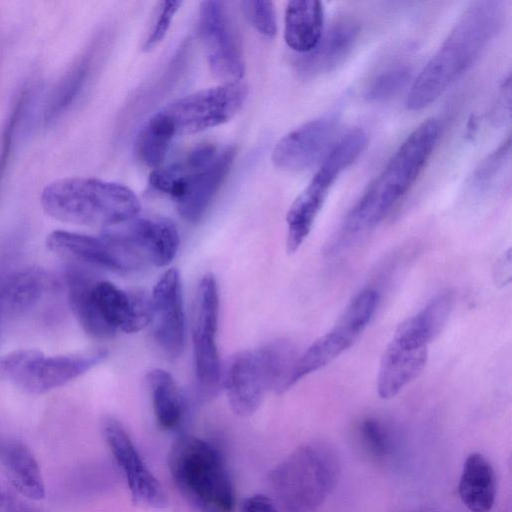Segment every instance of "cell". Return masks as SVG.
I'll use <instances>...</instances> for the list:
<instances>
[{"label":"cell","mask_w":512,"mask_h":512,"mask_svg":"<svg viewBox=\"0 0 512 512\" xmlns=\"http://www.w3.org/2000/svg\"><path fill=\"white\" fill-rule=\"evenodd\" d=\"M360 446L375 461H385L393 452L390 429L379 419L368 417L358 427Z\"/></svg>","instance_id":"4dcf8cb0"},{"label":"cell","mask_w":512,"mask_h":512,"mask_svg":"<svg viewBox=\"0 0 512 512\" xmlns=\"http://www.w3.org/2000/svg\"><path fill=\"white\" fill-rule=\"evenodd\" d=\"M198 22L212 73L224 83L240 81L245 73V63L225 2L202 1Z\"/></svg>","instance_id":"7c38bea8"},{"label":"cell","mask_w":512,"mask_h":512,"mask_svg":"<svg viewBox=\"0 0 512 512\" xmlns=\"http://www.w3.org/2000/svg\"><path fill=\"white\" fill-rule=\"evenodd\" d=\"M324 28L322 2L314 0L289 1L284 17V39L299 55L312 51Z\"/></svg>","instance_id":"603a6c76"},{"label":"cell","mask_w":512,"mask_h":512,"mask_svg":"<svg viewBox=\"0 0 512 512\" xmlns=\"http://www.w3.org/2000/svg\"><path fill=\"white\" fill-rule=\"evenodd\" d=\"M49 250L76 264L91 265L113 272L126 273L142 265L116 242L98 236L67 230H55L47 236Z\"/></svg>","instance_id":"2e32d148"},{"label":"cell","mask_w":512,"mask_h":512,"mask_svg":"<svg viewBox=\"0 0 512 512\" xmlns=\"http://www.w3.org/2000/svg\"><path fill=\"white\" fill-rule=\"evenodd\" d=\"M339 476L334 451L323 443L297 448L270 475L281 512H315L333 490Z\"/></svg>","instance_id":"8992f818"},{"label":"cell","mask_w":512,"mask_h":512,"mask_svg":"<svg viewBox=\"0 0 512 512\" xmlns=\"http://www.w3.org/2000/svg\"><path fill=\"white\" fill-rule=\"evenodd\" d=\"M102 234L128 251L143 266L169 265L179 248V233L168 218H138L137 216L101 231Z\"/></svg>","instance_id":"4fadbf2b"},{"label":"cell","mask_w":512,"mask_h":512,"mask_svg":"<svg viewBox=\"0 0 512 512\" xmlns=\"http://www.w3.org/2000/svg\"><path fill=\"white\" fill-rule=\"evenodd\" d=\"M428 360V348H411L393 340L386 347L378 368L377 392L391 399L414 381Z\"/></svg>","instance_id":"7402d4cb"},{"label":"cell","mask_w":512,"mask_h":512,"mask_svg":"<svg viewBox=\"0 0 512 512\" xmlns=\"http://www.w3.org/2000/svg\"><path fill=\"white\" fill-rule=\"evenodd\" d=\"M171 476L199 512H233L234 492L218 449L193 435L174 441L168 454Z\"/></svg>","instance_id":"277c9868"},{"label":"cell","mask_w":512,"mask_h":512,"mask_svg":"<svg viewBox=\"0 0 512 512\" xmlns=\"http://www.w3.org/2000/svg\"><path fill=\"white\" fill-rule=\"evenodd\" d=\"M360 33L359 24L352 18L336 20L323 32L316 47L299 55L295 67L304 77H316L342 64L355 47Z\"/></svg>","instance_id":"d6986e66"},{"label":"cell","mask_w":512,"mask_h":512,"mask_svg":"<svg viewBox=\"0 0 512 512\" xmlns=\"http://www.w3.org/2000/svg\"><path fill=\"white\" fill-rule=\"evenodd\" d=\"M338 127L334 115L310 120L283 136L272 152V162L289 172L306 170L323 160L332 145Z\"/></svg>","instance_id":"9a60e30c"},{"label":"cell","mask_w":512,"mask_h":512,"mask_svg":"<svg viewBox=\"0 0 512 512\" xmlns=\"http://www.w3.org/2000/svg\"><path fill=\"white\" fill-rule=\"evenodd\" d=\"M108 351L47 356L36 349L15 350L0 358V379L29 394L59 388L103 362Z\"/></svg>","instance_id":"9c48e42d"},{"label":"cell","mask_w":512,"mask_h":512,"mask_svg":"<svg viewBox=\"0 0 512 512\" xmlns=\"http://www.w3.org/2000/svg\"><path fill=\"white\" fill-rule=\"evenodd\" d=\"M241 512H279V510L271 498L256 494L242 502Z\"/></svg>","instance_id":"8d00e7d4"},{"label":"cell","mask_w":512,"mask_h":512,"mask_svg":"<svg viewBox=\"0 0 512 512\" xmlns=\"http://www.w3.org/2000/svg\"><path fill=\"white\" fill-rule=\"evenodd\" d=\"M440 130L439 121L429 118L405 138L347 214L329 246L330 252L345 249L390 213L421 174L436 147Z\"/></svg>","instance_id":"6da1fadb"},{"label":"cell","mask_w":512,"mask_h":512,"mask_svg":"<svg viewBox=\"0 0 512 512\" xmlns=\"http://www.w3.org/2000/svg\"><path fill=\"white\" fill-rule=\"evenodd\" d=\"M0 462L15 490L21 495L39 500L45 495L40 468L31 450L20 440H0Z\"/></svg>","instance_id":"484cf974"},{"label":"cell","mask_w":512,"mask_h":512,"mask_svg":"<svg viewBox=\"0 0 512 512\" xmlns=\"http://www.w3.org/2000/svg\"><path fill=\"white\" fill-rule=\"evenodd\" d=\"M504 6L495 0L472 3L413 80L407 109L418 111L435 102L479 57L500 31Z\"/></svg>","instance_id":"7a4b0ae2"},{"label":"cell","mask_w":512,"mask_h":512,"mask_svg":"<svg viewBox=\"0 0 512 512\" xmlns=\"http://www.w3.org/2000/svg\"><path fill=\"white\" fill-rule=\"evenodd\" d=\"M173 133L164 119L156 112L140 129L136 138L135 149L139 160L146 166L158 168L163 163Z\"/></svg>","instance_id":"f1b7e54d"},{"label":"cell","mask_w":512,"mask_h":512,"mask_svg":"<svg viewBox=\"0 0 512 512\" xmlns=\"http://www.w3.org/2000/svg\"><path fill=\"white\" fill-rule=\"evenodd\" d=\"M236 155L235 147L219 149L216 157L200 168L187 166L183 160L154 169L150 186L173 199L179 215L189 223L198 222L225 180Z\"/></svg>","instance_id":"ba28073f"},{"label":"cell","mask_w":512,"mask_h":512,"mask_svg":"<svg viewBox=\"0 0 512 512\" xmlns=\"http://www.w3.org/2000/svg\"><path fill=\"white\" fill-rule=\"evenodd\" d=\"M25 84L14 96L0 133V190L14 155L21 123L30 105L33 89Z\"/></svg>","instance_id":"f546056e"},{"label":"cell","mask_w":512,"mask_h":512,"mask_svg":"<svg viewBox=\"0 0 512 512\" xmlns=\"http://www.w3.org/2000/svg\"><path fill=\"white\" fill-rule=\"evenodd\" d=\"M510 137L504 140L477 167L473 175V184L479 189L488 188L502 172L510 159Z\"/></svg>","instance_id":"d6a6232c"},{"label":"cell","mask_w":512,"mask_h":512,"mask_svg":"<svg viewBox=\"0 0 512 512\" xmlns=\"http://www.w3.org/2000/svg\"><path fill=\"white\" fill-rule=\"evenodd\" d=\"M296 358L293 345L285 340L237 352L230 360L224 380L234 413L250 416L259 408L268 390L286 391Z\"/></svg>","instance_id":"5b68a950"},{"label":"cell","mask_w":512,"mask_h":512,"mask_svg":"<svg viewBox=\"0 0 512 512\" xmlns=\"http://www.w3.org/2000/svg\"><path fill=\"white\" fill-rule=\"evenodd\" d=\"M181 5L182 2L180 1H162L159 3L155 21L142 45L143 51H151L165 38Z\"/></svg>","instance_id":"e575fe53"},{"label":"cell","mask_w":512,"mask_h":512,"mask_svg":"<svg viewBox=\"0 0 512 512\" xmlns=\"http://www.w3.org/2000/svg\"><path fill=\"white\" fill-rule=\"evenodd\" d=\"M97 52L98 44L93 41L53 84L44 102V125L54 124L78 100L94 69Z\"/></svg>","instance_id":"44dd1931"},{"label":"cell","mask_w":512,"mask_h":512,"mask_svg":"<svg viewBox=\"0 0 512 512\" xmlns=\"http://www.w3.org/2000/svg\"><path fill=\"white\" fill-rule=\"evenodd\" d=\"M72 312L83 330L95 338H112L117 331L136 333L152 322L151 295L143 289L123 290L96 280L76 298Z\"/></svg>","instance_id":"52a82bcc"},{"label":"cell","mask_w":512,"mask_h":512,"mask_svg":"<svg viewBox=\"0 0 512 512\" xmlns=\"http://www.w3.org/2000/svg\"><path fill=\"white\" fill-rule=\"evenodd\" d=\"M146 382L158 425L163 430L178 428L186 416L188 403L172 375L154 368L147 373Z\"/></svg>","instance_id":"83f0119b"},{"label":"cell","mask_w":512,"mask_h":512,"mask_svg":"<svg viewBox=\"0 0 512 512\" xmlns=\"http://www.w3.org/2000/svg\"><path fill=\"white\" fill-rule=\"evenodd\" d=\"M458 494L471 512H489L496 496V477L490 462L480 453L470 454L463 465Z\"/></svg>","instance_id":"4316f807"},{"label":"cell","mask_w":512,"mask_h":512,"mask_svg":"<svg viewBox=\"0 0 512 512\" xmlns=\"http://www.w3.org/2000/svg\"><path fill=\"white\" fill-rule=\"evenodd\" d=\"M246 84L223 83L183 96L158 111L174 137L202 132L226 123L243 107Z\"/></svg>","instance_id":"30bf717a"},{"label":"cell","mask_w":512,"mask_h":512,"mask_svg":"<svg viewBox=\"0 0 512 512\" xmlns=\"http://www.w3.org/2000/svg\"><path fill=\"white\" fill-rule=\"evenodd\" d=\"M364 330V326L343 312L330 331L315 340L296 358L287 388L336 359L354 344Z\"/></svg>","instance_id":"ffe728a7"},{"label":"cell","mask_w":512,"mask_h":512,"mask_svg":"<svg viewBox=\"0 0 512 512\" xmlns=\"http://www.w3.org/2000/svg\"><path fill=\"white\" fill-rule=\"evenodd\" d=\"M152 322L155 339L170 358L178 357L185 343V313L179 271L168 269L151 293Z\"/></svg>","instance_id":"e0dca14e"},{"label":"cell","mask_w":512,"mask_h":512,"mask_svg":"<svg viewBox=\"0 0 512 512\" xmlns=\"http://www.w3.org/2000/svg\"><path fill=\"white\" fill-rule=\"evenodd\" d=\"M242 10L250 24L266 37L277 32V18L274 3L271 1H243Z\"/></svg>","instance_id":"836d02e7"},{"label":"cell","mask_w":512,"mask_h":512,"mask_svg":"<svg viewBox=\"0 0 512 512\" xmlns=\"http://www.w3.org/2000/svg\"><path fill=\"white\" fill-rule=\"evenodd\" d=\"M219 318V293L213 274H205L197 288L192 330L194 371L201 400L218 392L221 378L216 336Z\"/></svg>","instance_id":"8fae6325"},{"label":"cell","mask_w":512,"mask_h":512,"mask_svg":"<svg viewBox=\"0 0 512 512\" xmlns=\"http://www.w3.org/2000/svg\"><path fill=\"white\" fill-rule=\"evenodd\" d=\"M452 304L450 293L439 294L420 312L399 324L392 340L406 347L428 348L445 326Z\"/></svg>","instance_id":"d4e9b609"},{"label":"cell","mask_w":512,"mask_h":512,"mask_svg":"<svg viewBox=\"0 0 512 512\" xmlns=\"http://www.w3.org/2000/svg\"><path fill=\"white\" fill-rule=\"evenodd\" d=\"M102 433L114 459L125 476L133 502L150 508H163L167 496L158 479L141 458L130 436L114 417L102 420Z\"/></svg>","instance_id":"5bb4252c"},{"label":"cell","mask_w":512,"mask_h":512,"mask_svg":"<svg viewBox=\"0 0 512 512\" xmlns=\"http://www.w3.org/2000/svg\"><path fill=\"white\" fill-rule=\"evenodd\" d=\"M412 78L411 69L406 65L390 67L377 74L365 89L364 96L370 102H383L403 90Z\"/></svg>","instance_id":"1f68e13d"},{"label":"cell","mask_w":512,"mask_h":512,"mask_svg":"<svg viewBox=\"0 0 512 512\" xmlns=\"http://www.w3.org/2000/svg\"><path fill=\"white\" fill-rule=\"evenodd\" d=\"M45 270L27 267L0 279V306L4 316H18L30 310L49 287Z\"/></svg>","instance_id":"cb8c5ba5"},{"label":"cell","mask_w":512,"mask_h":512,"mask_svg":"<svg viewBox=\"0 0 512 512\" xmlns=\"http://www.w3.org/2000/svg\"><path fill=\"white\" fill-rule=\"evenodd\" d=\"M341 173L337 165L323 160L308 185L291 204L286 216V250L289 254L295 253L308 237L331 187Z\"/></svg>","instance_id":"ac0fdd59"},{"label":"cell","mask_w":512,"mask_h":512,"mask_svg":"<svg viewBox=\"0 0 512 512\" xmlns=\"http://www.w3.org/2000/svg\"><path fill=\"white\" fill-rule=\"evenodd\" d=\"M2 318H3V314H2V310H1V306H0V323H1Z\"/></svg>","instance_id":"74e56055"},{"label":"cell","mask_w":512,"mask_h":512,"mask_svg":"<svg viewBox=\"0 0 512 512\" xmlns=\"http://www.w3.org/2000/svg\"><path fill=\"white\" fill-rule=\"evenodd\" d=\"M0 512H39L18 497L6 480L0 475Z\"/></svg>","instance_id":"d590c367"},{"label":"cell","mask_w":512,"mask_h":512,"mask_svg":"<svg viewBox=\"0 0 512 512\" xmlns=\"http://www.w3.org/2000/svg\"><path fill=\"white\" fill-rule=\"evenodd\" d=\"M43 211L68 224L104 230L136 217L137 195L127 186L92 177H64L47 184L40 196Z\"/></svg>","instance_id":"3957f363"}]
</instances>
